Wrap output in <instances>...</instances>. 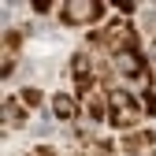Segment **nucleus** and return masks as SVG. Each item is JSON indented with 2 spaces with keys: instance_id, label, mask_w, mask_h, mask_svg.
Listing matches in <instances>:
<instances>
[{
  "instance_id": "6",
  "label": "nucleus",
  "mask_w": 156,
  "mask_h": 156,
  "mask_svg": "<svg viewBox=\"0 0 156 156\" xmlns=\"http://www.w3.org/2000/svg\"><path fill=\"white\" fill-rule=\"evenodd\" d=\"M19 45H23V34L19 30H8L4 34V63H0V74H11L15 71V60H19Z\"/></svg>"
},
{
  "instance_id": "3",
  "label": "nucleus",
  "mask_w": 156,
  "mask_h": 156,
  "mask_svg": "<svg viewBox=\"0 0 156 156\" xmlns=\"http://www.w3.org/2000/svg\"><path fill=\"white\" fill-rule=\"evenodd\" d=\"M104 15V4L101 0H67L60 8V23L63 26H89Z\"/></svg>"
},
{
  "instance_id": "13",
  "label": "nucleus",
  "mask_w": 156,
  "mask_h": 156,
  "mask_svg": "<svg viewBox=\"0 0 156 156\" xmlns=\"http://www.w3.org/2000/svg\"><path fill=\"white\" fill-rule=\"evenodd\" d=\"M141 108H145L149 115H156V93H152V89H145V93H141Z\"/></svg>"
},
{
  "instance_id": "1",
  "label": "nucleus",
  "mask_w": 156,
  "mask_h": 156,
  "mask_svg": "<svg viewBox=\"0 0 156 156\" xmlns=\"http://www.w3.org/2000/svg\"><path fill=\"white\" fill-rule=\"evenodd\" d=\"M141 101H134V97L126 89H112L108 93V123L112 126H119V130H130L134 123L141 119Z\"/></svg>"
},
{
  "instance_id": "11",
  "label": "nucleus",
  "mask_w": 156,
  "mask_h": 156,
  "mask_svg": "<svg viewBox=\"0 0 156 156\" xmlns=\"http://www.w3.org/2000/svg\"><path fill=\"white\" fill-rule=\"evenodd\" d=\"M78 156H115V145L112 141H93V145H86Z\"/></svg>"
},
{
  "instance_id": "4",
  "label": "nucleus",
  "mask_w": 156,
  "mask_h": 156,
  "mask_svg": "<svg viewBox=\"0 0 156 156\" xmlns=\"http://www.w3.org/2000/svg\"><path fill=\"white\" fill-rule=\"evenodd\" d=\"M115 71H119L123 78H130V82H141L145 89H149V82H152V71H149V63L141 60V52H123V56H115Z\"/></svg>"
},
{
  "instance_id": "2",
  "label": "nucleus",
  "mask_w": 156,
  "mask_h": 156,
  "mask_svg": "<svg viewBox=\"0 0 156 156\" xmlns=\"http://www.w3.org/2000/svg\"><path fill=\"white\" fill-rule=\"evenodd\" d=\"M89 41H93V45H101V48H108V52H112V60H115V56H123V52H138V34H134L130 23H112L108 30L93 34Z\"/></svg>"
},
{
  "instance_id": "10",
  "label": "nucleus",
  "mask_w": 156,
  "mask_h": 156,
  "mask_svg": "<svg viewBox=\"0 0 156 156\" xmlns=\"http://www.w3.org/2000/svg\"><path fill=\"white\" fill-rule=\"evenodd\" d=\"M4 119H8V126H23V101H8L4 104Z\"/></svg>"
},
{
  "instance_id": "7",
  "label": "nucleus",
  "mask_w": 156,
  "mask_h": 156,
  "mask_svg": "<svg viewBox=\"0 0 156 156\" xmlns=\"http://www.w3.org/2000/svg\"><path fill=\"white\" fill-rule=\"evenodd\" d=\"M152 145H156V134H152V130H134V134L123 138V152H126V156H138V152H145V149H152Z\"/></svg>"
},
{
  "instance_id": "5",
  "label": "nucleus",
  "mask_w": 156,
  "mask_h": 156,
  "mask_svg": "<svg viewBox=\"0 0 156 156\" xmlns=\"http://www.w3.org/2000/svg\"><path fill=\"white\" fill-rule=\"evenodd\" d=\"M71 74H74L78 93H82V97H89V93H93V86H97V67H93V60H89L86 52H78L74 60H71Z\"/></svg>"
},
{
  "instance_id": "8",
  "label": "nucleus",
  "mask_w": 156,
  "mask_h": 156,
  "mask_svg": "<svg viewBox=\"0 0 156 156\" xmlns=\"http://www.w3.org/2000/svg\"><path fill=\"white\" fill-rule=\"evenodd\" d=\"M52 112H56V119H74V115H78V104H74V97L56 93L52 97Z\"/></svg>"
},
{
  "instance_id": "9",
  "label": "nucleus",
  "mask_w": 156,
  "mask_h": 156,
  "mask_svg": "<svg viewBox=\"0 0 156 156\" xmlns=\"http://www.w3.org/2000/svg\"><path fill=\"white\" fill-rule=\"evenodd\" d=\"M86 115H89V119H104V115H108V97L89 93L86 97Z\"/></svg>"
},
{
  "instance_id": "14",
  "label": "nucleus",
  "mask_w": 156,
  "mask_h": 156,
  "mask_svg": "<svg viewBox=\"0 0 156 156\" xmlns=\"http://www.w3.org/2000/svg\"><path fill=\"white\" fill-rule=\"evenodd\" d=\"M30 156H56V152H52V149H48V145H37V149H34V152H30Z\"/></svg>"
},
{
  "instance_id": "12",
  "label": "nucleus",
  "mask_w": 156,
  "mask_h": 156,
  "mask_svg": "<svg viewBox=\"0 0 156 156\" xmlns=\"http://www.w3.org/2000/svg\"><path fill=\"white\" fill-rule=\"evenodd\" d=\"M19 101H23V108H37V104H41V89H34V86H26L23 93H19Z\"/></svg>"
}]
</instances>
